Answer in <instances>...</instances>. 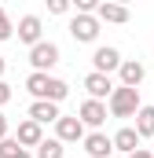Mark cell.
Segmentation results:
<instances>
[{"label": "cell", "mask_w": 154, "mask_h": 158, "mask_svg": "<svg viewBox=\"0 0 154 158\" xmlns=\"http://www.w3.org/2000/svg\"><path fill=\"white\" fill-rule=\"evenodd\" d=\"M26 88L33 92V99H51V103H59V99L70 96V85L59 81V77H48V70H33L26 77Z\"/></svg>", "instance_id": "cell-1"}, {"label": "cell", "mask_w": 154, "mask_h": 158, "mask_svg": "<svg viewBox=\"0 0 154 158\" xmlns=\"http://www.w3.org/2000/svg\"><path fill=\"white\" fill-rule=\"evenodd\" d=\"M107 103H110V114L114 118H136V110L143 107L140 103V88H132V85H117Z\"/></svg>", "instance_id": "cell-2"}, {"label": "cell", "mask_w": 154, "mask_h": 158, "mask_svg": "<svg viewBox=\"0 0 154 158\" xmlns=\"http://www.w3.org/2000/svg\"><path fill=\"white\" fill-rule=\"evenodd\" d=\"M70 37L77 44H92L99 37V15H88V11H77L70 19Z\"/></svg>", "instance_id": "cell-3"}, {"label": "cell", "mask_w": 154, "mask_h": 158, "mask_svg": "<svg viewBox=\"0 0 154 158\" xmlns=\"http://www.w3.org/2000/svg\"><path fill=\"white\" fill-rule=\"evenodd\" d=\"M30 63H33V70H51L55 63H59V44H51V40H40L30 48Z\"/></svg>", "instance_id": "cell-4"}, {"label": "cell", "mask_w": 154, "mask_h": 158, "mask_svg": "<svg viewBox=\"0 0 154 158\" xmlns=\"http://www.w3.org/2000/svg\"><path fill=\"white\" fill-rule=\"evenodd\" d=\"M77 118L84 121V125H92V129H99V125L107 121V103H103V99H92V96H88V99L81 103Z\"/></svg>", "instance_id": "cell-5"}, {"label": "cell", "mask_w": 154, "mask_h": 158, "mask_svg": "<svg viewBox=\"0 0 154 158\" xmlns=\"http://www.w3.org/2000/svg\"><path fill=\"white\" fill-rule=\"evenodd\" d=\"M55 136L63 140V143H77V140H84V121L77 118H59L55 121Z\"/></svg>", "instance_id": "cell-6"}, {"label": "cell", "mask_w": 154, "mask_h": 158, "mask_svg": "<svg viewBox=\"0 0 154 158\" xmlns=\"http://www.w3.org/2000/svg\"><path fill=\"white\" fill-rule=\"evenodd\" d=\"M121 63H125V59H121V52H117V48H110V44H107V48H95V55H92V66H95L99 74L121 70Z\"/></svg>", "instance_id": "cell-7"}, {"label": "cell", "mask_w": 154, "mask_h": 158, "mask_svg": "<svg viewBox=\"0 0 154 158\" xmlns=\"http://www.w3.org/2000/svg\"><path fill=\"white\" fill-rule=\"evenodd\" d=\"M84 88H88V96H92V99H110V92H114V81H110V74H99V70H92V74L84 77Z\"/></svg>", "instance_id": "cell-8"}, {"label": "cell", "mask_w": 154, "mask_h": 158, "mask_svg": "<svg viewBox=\"0 0 154 158\" xmlns=\"http://www.w3.org/2000/svg\"><path fill=\"white\" fill-rule=\"evenodd\" d=\"M40 33H44V22H40L37 15H22L18 19V40L22 44H30V48L40 44Z\"/></svg>", "instance_id": "cell-9"}, {"label": "cell", "mask_w": 154, "mask_h": 158, "mask_svg": "<svg viewBox=\"0 0 154 158\" xmlns=\"http://www.w3.org/2000/svg\"><path fill=\"white\" fill-rule=\"evenodd\" d=\"M84 151H88L92 158H110L114 136H107V132H88V136H84Z\"/></svg>", "instance_id": "cell-10"}, {"label": "cell", "mask_w": 154, "mask_h": 158, "mask_svg": "<svg viewBox=\"0 0 154 158\" xmlns=\"http://www.w3.org/2000/svg\"><path fill=\"white\" fill-rule=\"evenodd\" d=\"M140 132H136V125H125V129H117L114 132V151H125V155H132V151H140Z\"/></svg>", "instance_id": "cell-11"}, {"label": "cell", "mask_w": 154, "mask_h": 158, "mask_svg": "<svg viewBox=\"0 0 154 158\" xmlns=\"http://www.w3.org/2000/svg\"><path fill=\"white\" fill-rule=\"evenodd\" d=\"M95 15H99V22H128V7L125 4H117V0H103L99 7H95Z\"/></svg>", "instance_id": "cell-12"}, {"label": "cell", "mask_w": 154, "mask_h": 158, "mask_svg": "<svg viewBox=\"0 0 154 158\" xmlns=\"http://www.w3.org/2000/svg\"><path fill=\"white\" fill-rule=\"evenodd\" d=\"M30 118L40 121V125H48V121H59V103H51V99H33V107H30Z\"/></svg>", "instance_id": "cell-13"}, {"label": "cell", "mask_w": 154, "mask_h": 158, "mask_svg": "<svg viewBox=\"0 0 154 158\" xmlns=\"http://www.w3.org/2000/svg\"><path fill=\"white\" fill-rule=\"evenodd\" d=\"M15 140H18L22 147H37L40 140H44V132H40V121L26 118V121H22V125H18V132H15Z\"/></svg>", "instance_id": "cell-14"}, {"label": "cell", "mask_w": 154, "mask_h": 158, "mask_svg": "<svg viewBox=\"0 0 154 158\" xmlns=\"http://www.w3.org/2000/svg\"><path fill=\"white\" fill-rule=\"evenodd\" d=\"M117 74H121V85H132V88H140V81H143V63H136V59H125Z\"/></svg>", "instance_id": "cell-15"}, {"label": "cell", "mask_w": 154, "mask_h": 158, "mask_svg": "<svg viewBox=\"0 0 154 158\" xmlns=\"http://www.w3.org/2000/svg\"><path fill=\"white\" fill-rule=\"evenodd\" d=\"M0 158H33V155H30L15 136H4V140H0Z\"/></svg>", "instance_id": "cell-16"}, {"label": "cell", "mask_w": 154, "mask_h": 158, "mask_svg": "<svg viewBox=\"0 0 154 158\" xmlns=\"http://www.w3.org/2000/svg\"><path fill=\"white\" fill-rule=\"evenodd\" d=\"M136 132L140 136H154V107H140L136 110Z\"/></svg>", "instance_id": "cell-17"}, {"label": "cell", "mask_w": 154, "mask_h": 158, "mask_svg": "<svg viewBox=\"0 0 154 158\" xmlns=\"http://www.w3.org/2000/svg\"><path fill=\"white\" fill-rule=\"evenodd\" d=\"M63 151H66V147H63L59 136H55V140H40V143H37V158H63Z\"/></svg>", "instance_id": "cell-18"}, {"label": "cell", "mask_w": 154, "mask_h": 158, "mask_svg": "<svg viewBox=\"0 0 154 158\" xmlns=\"http://www.w3.org/2000/svg\"><path fill=\"white\" fill-rule=\"evenodd\" d=\"M44 4H48V11H51V15H66L74 0H44Z\"/></svg>", "instance_id": "cell-19"}, {"label": "cell", "mask_w": 154, "mask_h": 158, "mask_svg": "<svg viewBox=\"0 0 154 158\" xmlns=\"http://www.w3.org/2000/svg\"><path fill=\"white\" fill-rule=\"evenodd\" d=\"M11 33H15V26H11V19H7V11L0 7V40H7Z\"/></svg>", "instance_id": "cell-20"}, {"label": "cell", "mask_w": 154, "mask_h": 158, "mask_svg": "<svg viewBox=\"0 0 154 158\" xmlns=\"http://www.w3.org/2000/svg\"><path fill=\"white\" fill-rule=\"evenodd\" d=\"M99 4H103V0H74V7H77V11H88V15H92Z\"/></svg>", "instance_id": "cell-21"}, {"label": "cell", "mask_w": 154, "mask_h": 158, "mask_svg": "<svg viewBox=\"0 0 154 158\" xmlns=\"http://www.w3.org/2000/svg\"><path fill=\"white\" fill-rule=\"evenodd\" d=\"M7 99H11V88H7V85H4V81H0V107H4V103H7Z\"/></svg>", "instance_id": "cell-22"}, {"label": "cell", "mask_w": 154, "mask_h": 158, "mask_svg": "<svg viewBox=\"0 0 154 158\" xmlns=\"http://www.w3.org/2000/svg\"><path fill=\"white\" fill-rule=\"evenodd\" d=\"M128 158H154V155H151V151H143V147H140V151H132Z\"/></svg>", "instance_id": "cell-23"}, {"label": "cell", "mask_w": 154, "mask_h": 158, "mask_svg": "<svg viewBox=\"0 0 154 158\" xmlns=\"http://www.w3.org/2000/svg\"><path fill=\"white\" fill-rule=\"evenodd\" d=\"M4 136H7V118L0 114V140H4Z\"/></svg>", "instance_id": "cell-24"}, {"label": "cell", "mask_w": 154, "mask_h": 158, "mask_svg": "<svg viewBox=\"0 0 154 158\" xmlns=\"http://www.w3.org/2000/svg\"><path fill=\"white\" fill-rule=\"evenodd\" d=\"M4 66H7V63H4V55H0V74H4Z\"/></svg>", "instance_id": "cell-25"}, {"label": "cell", "mask_w": 154, "mask_h": 158, "mask_svg": "<svg viewBox=\"0 0 154 158\" xmlns=\"http://www.w3.org/2000/svg\"><path fill=\"white\" fill-rule=\"evenodd\" d=\"M117 4H125V7H128V4H132V0H117Z\"/></svg>", "instance_id": "cell-26"}]
</instances>
